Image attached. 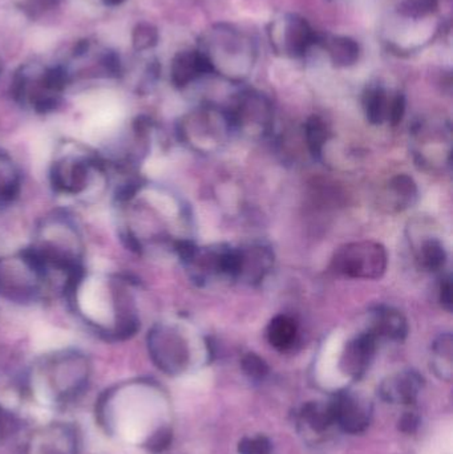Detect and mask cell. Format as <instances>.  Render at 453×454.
I'll list each match as a JSON object with an SVG mask.
<instances>
[{
	"instance_id": "6da1fadb",
	"label": "cell",
	"mask_w": 453,
	"mask_h": 454,
	"mask_svg": "<svg viewBox=\"0 0 453 454\" xmlns=\"http://www.w3.org/2000/svg\"><path fill=\"white\" fill-rule=\"evenodd\" d=\"M159 396L152 381H120L96 400V421L106 436L121 444L136 445L152 454L165 452L172 444L173 432L168 424L156 421Z\"/></svg>"
},
{
	"instance_id": "7a4b0ae2",
	"label": "cell",
	"mask_w": 453,
	"mask_h": 454,
	"mask_svg": "<svg viewBox=\"0 0 453 454\" xmlns=\"http://www.w3.org/2000/svg\"><path fill=\"white\" fill-rule=\"evenodd\" d=\"M64 295L80 322L104 340H128L140 330L132 282L121 275L84 269Z\"/></svg>"
},
{
	"instance_id": "3957f363",
	"label": "cell",
	"mask_w": 453,
	"mask_h": 454,
	"mask_svg": "<svg viewBox=\"0 0 453 454\" xmlns=\"http://www.w3.org/2000/svg\"><path fill=\"white\" fill-rule=\"evenodd\" d=\"M92 363L87 354L63 348L43 355L29 371L26 391L37 404L61 408L77 402L90 387Z\"/></svg>"
},
{
	"instance_id": "277c9868",
	"label": "cell",
	"mask_w": 453,
	"mask_h": 454,
	"mask_svg": "<svg viewBox=\"0 0 453 454\" xmlns=\"http://www.w3.org/2000/svg\"><path fill=\"white\" fill-rule=\"evenodd\" d=\"M28 250L50 280L63 278L64 290L85 269L84 235L76 220L63 210L50 213L39 221Z\"/></svg>"
},
{
	"instance_id": "5b68a950",
	"label": "cell",
	"mask_w": 453,
	"mask_h": 454,
	"mask_svg": "<svg viewBox=\"0 0 453 454\" xmlns=\"http://www.w3.org/2000/svg\"><path fill=\"white\" fill-rule=\"evenodd\" d=\"M108 165L98 152L79 141H64L53 152L50 183L66 199H87L108 177Z\"/></svg>"
},
{
	"instance_id": "8992f818",
	"label": "cell",
	"mask_w": 453,
	"mask_h": 454,
	"mask_svg": "<svg viewBox=\"0 0 453 454\" xmlns=\"http://www.w3.org/2000/svg\"><path fill=\"white\" fill-rule=\"evenodd\" d=\"M51 280L28 248L0 256V299L10 303L35 304L44 298Z\"/></svg>"
},
{
	"instance_id": "52a82bcc",
	"label": "cell",
	"mask_w": 453,
	"mask_h": 454,
	"mask_svg": "<svg viewBox=\"0 0 453 454\" xmlns=\"http://www.w3.org/2000/svg\"><path fill=\"white\" fill-rule=\"evenodd\" d=\"M212 64L213 74L231 82H241L254 63L252 40L231 27L218 26L207 34L204 47L199 48Z\"/></svg>"
},
{
	"instance_id": "ba28073f",
	"label": "cell",
	"mask_w": 453,
	"mask_h": 454,
	"mask_svg": "<svg viewBox=\"0 0 453 454\" xmlns=\"http://www.w3.org/2000/svg\"><path fill=\"white\" fill-rule=\"evenodd\" d=\"M68 82L69 74L61 67H23L13 79V98L36 114H50L60 106Z\"/></svg>"
},
{
	"instance_id": "9c48e42d",
	"label": "cell",
	"mask_w": 453,
	"mask_h": 454,
	"mask_svg": "<svg viewBox=\"0 0 453 454\" xmlns=\"http://www.w3.org/2000/svg\"><path fill=\"white\" fill-rule=\"evenodd\" d=\"M231 129L228 114L215 106H202L185 114L178 124L184 144L199 153H215L228 141Z\"/></svg>"
},
{
	"instance_id": "30bf717a",
	"label": "cell",
	"mask_w": 453,
	"mask_h": 454,
	"mask_svg": "<svg viewBox=\"0 0 453 454\" xmlns=\"http://www.w3.org/2000/svg\"><path fill=\"white\" fill-rule=\"evenodd\" d=\"M152 363L168 376H181L189 370L191 349L183 328L173 323H156L146 335Z\"/></svg>"
},
{
	"instance_id": "8fae6325",
	"label": "cell",
	"mask_w": 453,
	"mask_h": 454,
	"mask_svg": "<svg viewBox=\"0 0 453 454\" xmlns=\"http://www.w3.org/2000/svg\"><path fill=\"white\" fill-rule=\"evenodd\" d=\"M387 264V251L374 240L348 243L332 258L335 271L355 279H378L385 274Z\"/></svg>"
},
{
	"instance_id": "7c38bea8",
	"label": "cell",
	"mask_w": 453,
	"mask_h": 454,
	"mask_svg": "<svg viewBox=\"0 0 453 454\" xmlns=\"http://www.w3.org/2000/svg\"><path fill=\"white\" fill-rule=\"evenodd\" d=\"M228 114L231 129L252 138H263L273 125V106L262 93L245 90L237 96Z\"/></svg>"
},
{
	"instance_id": "4fadbf2b",
	"label": "cell",
	"mask_w": 453,
	"mask_h": 454,
	"mask_svg": "<svg viewBox=\"0 0 453 454\" xmlns=\"http://www.w3.org/2000/svg\"><path fill=\"white\" fill-rule=\"evenodd\" d=\"M82 436L74 424L51 421L29 434L24 447L26 454H79Z\"/></svg>"
},
{
	"instance_id": "5bb4252c",
	"label": "cell",
	"mask_w": 453,
	"mask_h": 454,
	"mask_svg": "<svg viewBox=\"0 0 453 454\" xmlns=\"http://www.w3.org/2000/svg\"><path fill=\"white\" fill-rule=\"evenodd\" d=\"M335 426L348 434H363L372 420V404L358 392H338L332 400Z\"/></svg>"
},
{
	"instance_id": "9a60e30c",
	"label": "cell",
	"mask_w": 453,
	"mask_h": 454,
	"mask_svg": "<svg viewBox=\"0 0 453 454\" xmlns=\"http://www.w3.org/2000/svg\"><path fill=\"white\" fill-rule=\"evenodd\" d=\"M415 156L418 162L428 169L444 168L451 162V137L449 129L420 124L415 130Z\"/></svg>"
},
{
	"instance_id": "2e32d148",
	"label": "cell",
	"mask_w": 453,
	"mask_h": 454,
	"mask_svg": "<svg viewBox=\"0 0 453 454\" xmlns=\"http://www.w3.org/2000/svg\"><path fill=\"white\" fill-rule=\"evenodd\" d=\"M276 28H279V34L274 42L278 44V50L290 58H305L314 45L321 44L322 37L301 16H285L281 23L276 24Z\"/></svg>"
},
{
	"instance_id": "e0dca14e",
	"label": "cell",
	"mask_w": 453,
	"mask_h": 454,
	"mask_svg": "<svg viewBox=\"0 0 453 454\" xmlns=\"http://www.w3.org/2000/svg\"><path fill=\"white\" fill-rule=\"evenodd\" d=\"M378 341L379 340L370 331L348 341L340 356L342 372L353 380H361L371 367Z\"/></svg>"
},
{
	"instance_id": "ac0fdd59",
	"label": "cell",
	"mask_w": 453,
	"mask_h": 454,
	"mask_svg": "<svg viewBox=\"0 0 453 454\" xmlns=\"http://www.w3.org/2000/svg\"><path fill=\"white\" fill-rule=\"evenodd\" d=\"M425 387V379L415 370L399 371L388 376L379 387L385 402L395 405H410L417 402Z\"/></svg>"
},
{
	"instance_id": "d6986e66",
	"label": "cell",
	"mask_w": 453,
	"mask_h": 454,
	"mask_svg": "<svg viewBox=\"0 0 453 454\" xmlns=\"http://www.w3.org/2000/svg\"><path fill=\"white\" fill-rule=\"evenodd\" d=\"M207 74H213L212 64L199 48L181 51L173 58L170 79L178 90L188 87Z\"/></svg>"
},
{
	"instance_id": "ffe728a7",
	"label": "cell",
	"mask_w": 453,
	"mask_h": 454,
	"mask_svg": "<svg viewBox=\"0 0 453 454\" xmlns=\"http://www.w3.org/2000/svg\"><path fill=\"white\" fill-rule=\"evenodd\" d=\"M239 271L237 280L250 286L258 285L273 270L274 254L263 245H253L238 248Z\"/></svg>"
},
{
	"instance_id": "44dd1931",
	"label": "cell",
	"mask_w": 453,
	"mask_h": 454,
	"mask_svg": "<svg viewBox=\"0 0 453 454\" xmlns=\"http://www.w3.org/2000/svg\"><path fill=\"white\" fill-rule=\"evenodd\" d=\"M370 333L379 340L387 339L393 341H403L409 335V325L406 317L398 309L391 307H378L372 317Z\"/></svg>"
},
{
	"instance_id": "7402d4cb",
	"label": "cell",
	"mask_w": 453,
	"mask_h": 454,
	"mask_svg": "<svg viewBox=\"0 0 453 454\" xmlns=\"http://www.w3.org/2000/svg\"><path fill=\"white\" fill-rule=\"evenodd\" d=\"M418 199V186L410 176L399 175L383 192V204L393 212L409 209Z\"/></svg>"
},
{
	"instance_id": "603a6c76",
	"label": "cell",
	"mask_w": 453,
	"mask_h": 454,
	"mask_svg": "<svg viewBox=\"0 0 453 454\" xmlns=\"http://www.w3.org/2000/svg\"><path fill=\"white\" fill-rule=\"evenodd\" d=\"M21 172L15 160L0 149V210L10 207L20 193Z\"/></svg>"
},
{
	"instance_id": "cb8c5ba5",
	"label": "cell",
	"mask_w": 453,
	"mask_h": 454,
	"mask_svg": "<svg viewBox=\"0 0 453 454\" xmlns=\"http://www.w3.org/2000/svg\"><path fill=\"white\" fill-rule=\"evenodd\" d=\"M321 44L326 48L332 63L340 68L355 66L361 59V45L353 37L330 36L326 40L322 39Z\"/></svg>"
},
{
	"instance_id": "d4e9b609",
	"label": "cell",
	"mask_w": 453,
	"mask_h": 454,
	"mask_svg": "<svg viewBox=\"0 0 453 454\" xmlns=\"http://www.w3.org/2000/svg\"><path fill=\"white\" fill-rule=\"evenodd\" d=\"M300 424L308 431L316 434H324L335 426L334 413L330 402H311L301 408Z\"/></svg>"
},
{
	"instance_id": "484cf974",
	"label": "cell",
	"mask_w": 453,
	"mask_h": 454,
	"mask_svg": "<svg viewBox=\"0 0 453 454\" xmlns=\"http://www.w3.org/2000/svg\"><path fill=\"white\" fill-rule=\"evenodd\" d=\"M393 96L379 84H371L363 93V109L367 120L371 124L380 125L388 122Z\"/></svg>"
},
{
	"instance_id": "4316f807",
	"label": "cell",
	"mask_w": 453,
	"mask_h": 454,
	"mask_svg": "<svg viewBox=\"0 0 453 454\" xmlns=\"http://www.w3.org/2000/svg\"><path fill=\"white\" fill-rule=\"evenodd\" d=\"M430 363L431 370L441 380H452L453 340L451 333H443L433 341Z\"/></svg>"
},
{
	"instance_id": "83f0119b",
	"label": "cell",
	"mask_w": 453,
	"mask_h": 454,
	"mask_svg": "<svg viewBox=\"0 0 453 454\" xmlns=\"http://www.w3.org/2000/svg\"><path fill=\"white\" fill-rule=\"evenodd\" d=\"M269 343L278 351H287L294 346L298 336V325L293 317L278 315L268 325Z\"/></svg>"
},
{
	"instance_id": "f1b7e54d",
	"label": "cell",
	"mask_w": 453,
	"mask_h": 454,
	"mask_svg": "<svg viewBox=\"0 0 453 454\" xmlns=\"http://www.w3.org/2000/svg\"><path fill=\"white\" fill-rule=\"evenodd\" d=\"M418 261L427 271H441L447 263V251L443 243L436 238L423 240L418 248Z\"/></svg>"
},
{
	"instance_id": "f546056e",
	"label": "cell",
	"mask_w": 453,
	"mask_h": 454,
	"mask_svg": "<svg viewBox=\"0 0 453 454\" xmlns=\"http://www.w3.org/2000/svg\"><path fill=\"white\" fill-rule=\"evenodd\" d=\"M305 138L311 154L314 157L321 156L329 138L326 122L321 117L311 116L305 124Z\"/></svg>"
},
{
	"instance_id": "4dcf8cb0",
	"label": "cell",
	"mask_w": 453,
	"mask_h": 454,
	"mask_svg": "<svg viewBox=\"0 0 453 454\" xmlns=\"http://www.w3.org/2000/svg\"><path fill=\"white\" fill-rule=\"evenodd\" d=\"M438 0H402L398 12L407 19H423L438 10Z\"/></svg>"
},
{
	"instance_id": "1f68e13d",
	"label": "cell",
	"mask_w": 453,
	"mask_h": 454,
	"mask_svg": "<svg viewBox=\"0 0 453 454\" xmlns=\"http://www.w3.org/2000/svg\"><path fill=\"white\" fill-rule=\"evenodd\" d=\"M133 48L137 52H145L156 47L159 43V31L156 27L149 23H138L133 29Z\"/></svg>"
},
{
	"instance_id": "d6a6232c",
	"label": "cell",
	"mask_w": 453,
	"mask_h": 454,
	"mask_svg": "<svg viewBox=\"0 0 453 454\" xmlns=\"http://www.w3.org/2000/svg\"><path fill=\"white\" fill-rule=\"evenodd\" d=\"M241 368L245 375L252 380H263L269 373V367L265 360L253 352H249L242 357Z\"/></svg>"
},
{
	"instance_id": "836d02e7",
	"label": "cell",
	"mask_w": 453,
	"mask_h": 454,
	"mask_svg": "<svg viewBox=\"0 0 453 454\" xmlns=\"http://www.w3.org/2000/svg\"><path fill=\"white\" fill-rule=\"evenodd\" d=\"M271 442L266 436L244 437L238 442L239 454H270Z\"/></svg>"
},
{
	"instance_id": "e575fe53",
	"label": "cell",
	"mask_w": 453,
	"mask_h": 454,
	"mask_svg": "<svg viewBox=\"0 0 453 454\" xmlns=\"http://www.w3.org/2000/svg\"><path fill=\"white\" fill-rule=\"evenodd\" d=\"M406 114V98L402 93H396L391 100L390 114H388V122L391 125L399 124L403 120Z\"/></svg>"
},
{
	"instance_id": "d590c367",
	"label": "cell",
	"mask_w": 453,
	"mask_h": 454,
	"mask_svg": "<svg viewBox=\"0 0 453 454\" xmlns=\"http://www.w3.org/2000/svg\"><path fill=\"white\" fill-rule=\"evenodd\" d=\"M419 424L420 419L417 413L406 412L402 416L401 420H399V429H401L403 434H415L417 429L419 428Z\"/></svg>"
},
{
	"instance_id": "8d00e7d4",
	"label": "cell",
	"mask_w": 453,
	"mask_h": 454,
	"mask_svg": "<svg viewBox=\"0 0 453 454\" xmlns=\"http://www.w3.org/2000/svg\"><path fill=\"white\" fill-rule=\"evenodd\" d=\"M439 298H441V306L451 311L453 306L451 278H444L441 285V291H439Z\"/></svg>"
},
{
	"instance_id": "74e56055",
	"label": "cell",
	"mask_w": 453,
	"mask_h": 454,
	"mask_svg": "<svg viewBox=\"0 0 453 454\" xmlns=\"http://www.w3.org/2000/svg\"><path fill=\"white\" fill-rule=\"evenodd\" d=\"M27 3H28L29 11L32 13H42L56 7L58 0H27Z\"/></svg>"
},
{
	"instance_id": "f35d334b",
	"label": "cell",
	"mask_w": 453,
	"mask_h": 454,
	"mask_svg": "<svg viewBox=\"0 0 453 454\" xmlns=\"http://www.w3.org/2000/svg\"><path fill=\"white\" fill-rule=\"evenodd\" d=\"M5 428H7V426H5L4 412H3L2 408H0V442H3V437H4Z\"/></svg>"
},
{
	"instance_id": "ab89813d",
	"label": "cell",
	"mask_w": 453,
	"mask_h": 454,
	"mask_svg": "<svg viewBox=\"0 0 453 454\" xmlns=\"http://www.w3.org/2000/svg\"><path fill=\"white\" fill-rule=\"evenodd\" d=\"M2 71H3V63H2V59H0V74H2Z\"/></svg>"
}]
</instances>
